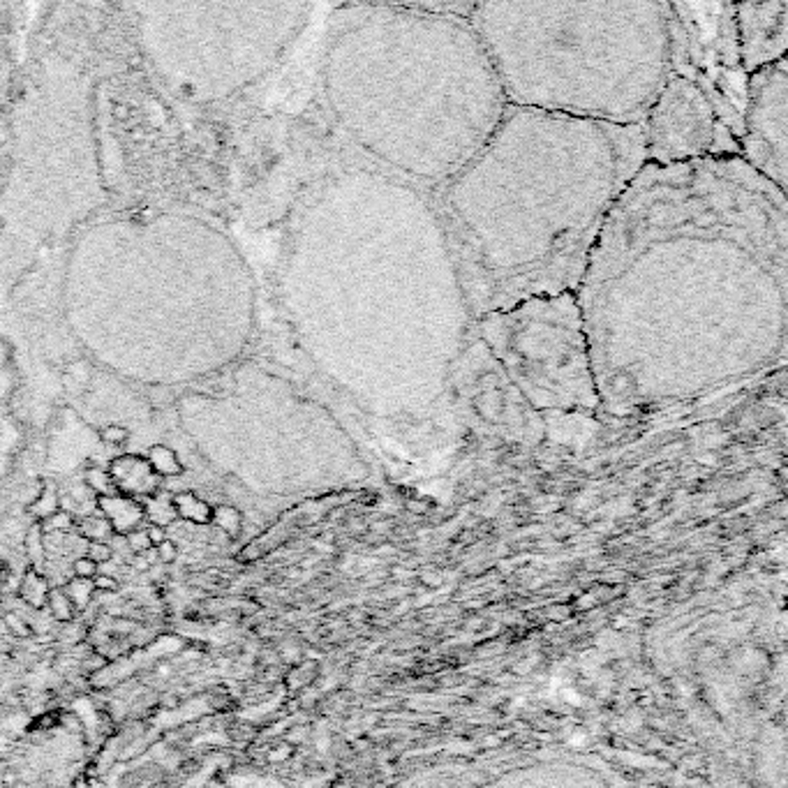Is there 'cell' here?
<instances>
[{
  "label": "cell",
  "mask_w": 788,
  "mask_h": 788,
  "mask_svg": "<svg viewBox=\"0 0 788 788\" xmlns=\"http://www.w3.org/2000/svg\"><path fill=\"white\" fill-rule=\"evenodd\" d=\"M643 164V125L506 104L433 201L472 322L536 296L575 294Z\"/></svg>",
  "instance_id": "1"
},
{
  "label": "cell",
  "mask_w": 788,
  "mask_h": 788,
  "mask_svg": "<svg viewBox=\"0 0 788 788\" xmlns=\"http://www.w3.org/2000/svg\"><path fill=\"white\" fill-rule=\"evenodd\" d=\"M509 107L643 125L671 75L668 3H474Z\"/></svg>",
  "instance_id": "2"
},
{
  "label": "cell",
  "mask_w": 788,
  "mask_h": 788,
  "mask_svg": "<svg viewBox=\"0 0 788 788\" xmlns=\"http://www.w3.org/2000/svg\"><path fill=\"white\" fill-rule=\"evenodd\" d=\"M472 326L534 412H604L575 294L527 299L483 315Z\"/></svg>",
  "instance_id": "3"
},
{
  "label": "cell",
  "mask_w": 788,
  "mask_h": 788,
  "mask_svg": "<svg viewBox=\"0 0 788 788\" xmlns=\"http://www.w3.org/2000/svg\"><path fill=\"white\" fill-rule=\"evenodd\" d=\"M645 164L675 167L740 157V144L691 79L668 75L643 121Z\"/></svg>",
  "instance_id": "4"
},
{
  "label": "cell",
  "mask_w": 788,
  "mask_h": 788,
  "mask_svg": "<svg viewBox=\"0 0 788 788\" xmlns=\"http://www.w3.org/2000/svg\"><path fill=\"white\" fill-rule=\"evenodd\" d=\"M740 160L786 195L788 171V63L753 72L740 135Z\"/></svg>",
  "instance_id": "5"
},
{
  "label": "cell",
  "mask_w": 788,
  "mask_h": 788,
  "mask_svg": "<svg viewBox=\"0 0 788 788\" xmlns=\"http://www.w3.org/2000/svg\"><path fill=\"white\" fill-rule=\"evenodd\" d=\"M735 32L740 65L747 77L786 58L788 0L735 5Z\"/></svg>",
  "instance_id": "6"
},
{
  "label": "cell",
  "mask_w": 788,
  "mask_h": 788,
  "mask_svg": "<svg viewBox=\"0 0 788 788\" xmlns=\"http://www.w3.org/2000/svg\"><path fill=\"white\" fill-rule=\"evenodd\" d=\"M97 506L102 509V515L109 520V525L114 527V534H130L139 529L144 515V506L137 504L128 498H118V495H111V498H100L97 500Z\"/></svg>",
  "instance_id": "7"
},
{
  "label": "cell",
  "mask_w": 788,
  "mask_h": 788,
  "mask_svg": "<svg viewBox=\"0 0 788 788\" xmlns=\"http://www.w3.org/2000/svg\"><path fill=\"white\" fill-rule=\"evenodd\" d=\"M49 589H51L49 580H46L37 569L30 567L28 571L23 573L21 585H19V597L32 608H44L46 597H49Z\"/></svg>",
  "instance_id": "8"
},
{
  "label": "cell",
  "mask_w": 788,
  "mask_h": 788,
  "mask_svg": "<svg viewBox=\"0 0 788 788\" xmlns=\"http://www.w3.org/2000/svg\"><path fill=\"white\" fill-rule=\"evenodd\" d=\"M174 509L176 515L188 522H195V525H206L210 522V515H213V509H210L206 502L199 500L192 493H181L174 498Z\"/></svg>",
  "instance_id": "9"
},
{
  "label": "cell",
  "mask_w": 788,
  "mask_h": 788,
  "mask_svg": "<svg viewBox=\"0 0 788 788\" xmlns=\"http://www.w3.org/2000/svg\"><path fill=\"white\" fill-rule=\"evenodd\" d=\"M148 467L160 476H181L185 472V467H183V462L178 460V455L171 451V449L160 446V444L148 451Z\"/></svg>",
  "instance_id": "10"
},
{
  "label": "cell",
  "mask_w": 788,
  "mask_h": 788,
  "mask_svg": "<svg viewBox=\"0 0 788 788\" xmlns=\"http://www.w3.org/2000/svg\"><path fill=\"white\" fill-rule=\"evenodd\" d=\"M46 608H49L51 618H54L58 624H72L77 618V608L70 601V597L65 594L63 587H51L49 597H46Z\"/></svg>",
  "instance_id": "11"
},
{
  "label": "cell",
  "mask_w": 788,
  "mask_h": 788,
  "mask_svg": "<svg viewBox=\"0 0 788 788\" xmlns=\"http://www.w3.org/2000/svg\"><path fill=\"white\" fill-rule=\"evenodd\" d=\"M144 515H148L150 525H169L171 520H176V509H174V498H150V502L144 509Z\"/></svg>",
  "instance_id": "12"
},
{
  "label": "cell",
  "mask_w": 788,
  "mask_h": 788,
  "mask_svg": "<svg viewBox=\"0 0 788 788\" xmlns=\"http://www.w3.org/2000/svg\"><path fill=\"white\" fill-rule=\"evenodd\" d=\"M79 534L83 536L86 541H107L114 536V527L109 525V520L100 515V518H95V515H88V518H83L79 522Z\"/></svg>",
  "instance_id": "13"
},
{
  "label": "cell",
  "mask_w": 788,
  "mask_h": 788,
  "mask_svg": "<svg viewBox=\"0 0 788 788\" xmlns=\"http://www.w3.org/2000/svg\"><path fill=\"white\" fill-rule=\"evenodd\" d=\"M56 511H61V500H58V493L51 486H46L44 490H39L35 502L30 504V513L39 520H46L49 515H54Z\"/></svg>",
  "instance_id": "14"
},
{
  "label": "cell",
  "mask_w": 788,
  "mask_h": 788,
  "mask_svg": "<svg viewBox=\"0 0 788 788\" xmlns=\"http://www.w3.org/2000/svg\"><path fill=\"white\" fill-rule=\"evenodd\" d=\"M10 79H12V51L8 44V35H5L3 26H0V109L5 104L10 90Z\"/></svg>",
  "instance_id": "15"
},
{
  "label": "cell",
  "mask_w": 788,
  "mask_h": 788,
  "mask_svg": "<svg viewBox=\"0 0 788 788\" xmlns=\"http://www.w3.org/2000/svg\"><path fill=\"white\" fill-rule=\"evenodd\" d=\"M26 553H28V558L32 562V569H37V567L44 564L46 546H44V529H42L39 522L30 525L28 534H26Z\"/></svg>",
  "instance_id": "16"
},
{
  "label": "cell",
  "mask_w": 788,
  "mask_h": 788,
  "mask_svg": "<svg viewBox=\"0 0 788 788\" xmlns=\"http://www.w3.org/2000/svg\"><path fill=\"white\" fill-rule=\"evenodd\" d=\"M210 522H215V525L229 536H236L238 529H241V525H243L241 513H238L234 506H215L213 515H210Z\"/></svg>",
  "instance_id": "17"
},
{
  "label": "cell",
  "mask_w": 788,
  "mask_h": 788,
  "mask_svg": "<svg viewBox=\"0 0 788 788\" xmlns=\"http://www.w3.org/2000/svg\"><path fill=\"white\" fill-rule=\"evenodd\" d=\"M63 589H65V594L70 597L72 604H75L77 611H83V608L90 604L92 594H95V589H92V582L90 580H79V578H72Z\"/></svg>",
  "instance_id": "18"
},
{
  "label": "cell",
  "mask_w": 788,
  "mask_h": 788,
  "mask_svg": "<svg viewBox=\"0 0 788 788\" xmlns=\"http://www.w3.org/2000/svg\"><path fill=\"white\" fill-rule=\"evenodd\" d=\"M3 622H5V629H8L10 636H14L19 640H28L35 636V629L30 627V622L23 618L21 613L17 611H5L3 613Z\"/></svg>",
  "instance_id": "19"
},
{
  "label": "cell",
  "mask_w": 788,
  "mask_h": 788,
  "mask_svg": "<svg viewBox=\"0 0 788 788\" xmlns=\"http://www.w3.org/2000/svg\"><path fill=\"white\" fill-rule=\"evenodd\" d=\"M86 486H88L92 493L100 495V498H111L116 483L111 479V474L102 472V469H88V472H86Z\"/></svg>",
  "instance_id": "20"
},
{
  "label": "cell",
  "mask_w": 788,
  "mask_h": 788,
  "mask_svg": "<svg viewBox=\"0 0 788 788\" xmlns=\"http://www.w3.org/2000/svg\"><path fill=\"white\" fill-rule=\"evenodd\" d=\"M75 527V515L70 511H56L54 515H49L46 520H42V529L46 534H65Z\"/></svg>",
  "instance_id": "21"
},
{
  "label": "cell",
  "mask_w": 788,
  "mask_h": 788,
  "mask_svg": "<svg viewBox=\"0 0 788 788\" xmlns=\"http://www.w3.org/2000/svg\"><path fill=\"white\" fill-rule=\"evenodd\" d=\"M86 558L95 562L97 567H102L114 558V548H111L107 541H90V544L86 546Z\"/></svg>",
  "instance_id": "22"
},
{
  "label": "cell",
  "mask_w": 788,
  "mask_h": 788,
  "mask_svg": "<svg viewBox=\"0 0 788 788\" xmlns=\"http://www.w3.org/2000/svg\"><path fill=\"white\" fill-rule=\"evenodd\" d=\"M72 573H75V578H79V580H92L97 573H100V567H97L92 560L86 558V555H81V558H77L75 562H72Z\"/></svg>",
  "instance_id": "23"
},
{
  "label": "cell",
  "mask_w": 788,
  "mask_h": 788,
  "mask_svg": "<svg viewBox=\"0 0 788 788\" xmlns=\"http://www.w3.org/2000/svg\"><path fill=\"white\" fill-rule=\"evenodd\" d=\"M100 440L107 446H121L130 440V430L123 426H107L100 430Z\"/></svg>",
  "instance_id": "24"
},
{
  "label": "cell",
  "mask_w": 788,
  "mask_h": 788,
  "mask_svg": "<svg viewBox=\"0 0 788 788\" xmlns=\"http://www.w3.org/2000/svg\"><path fill=\"white\" fill-rule=\"evenodd\" d=\"M109 664V659L104 657L102 652H90V654H86V657H81V671L86 673V675H90V673H95V671H102L104 666Z\"/></svg>",
  "instance_id": "25"
},
{
  "label": "cell",
  "mask_w": 788,
  "mask_h": 788,
  "mask_svg": "<svg viewBox=\"0 0 788 788\" xmlns=\"http://www.w3.org/2000/svg\"><path fill=\"white\" fill-rule=\"evenodd\" d=\"M155 555H157V562H160V564H174L176 558H178V546L171 539H167L164 544H160L155 548Z\"/></svg>",
  "instance_id": "26"
},
{
  "label": "cell",
  "mask_w": 788,
  "mask_h": 788,
  "mask_svg": "<svg viewBox=\"0 0 788 788\" xmlns=\"http://www.w3.org/2000/svg\"><path fill=\"white\" fill-rule=\"evenodd\" d=\"M231 705H234V700L227 691H217V693H210L208 696V707L213 712H227L231 710Z\"/></svg>",
  "instance_id": "27"
},
{
  "label": "cell",
  "mask_w": 788,
  "mask_h": 788,
  "mask_svg": "<svg viewBox=\"0 0 788 788\" xmlns=\"http://www.w3.org/2000/svg\"><path fill=\"white\" fill-rule=\"evenodd\" d=\"M90 582H92V589H95V592H116L118 589V580L114 578V575H107V573H97Z\"/></svg>",
  "instance_id": "28"
},
{
  "label": "cell",
  "mask_w": 788,
  "mask_h": 788,
  "mask_svg": "<svg viewBox=\"0 0 788 788\" xmlns=\"http://www.w3.org/2000/svg\"><path fill=\"white\" fill-rule=\"evenodd\" d=\"M146 536H148V541H150V546H153V548H157V546L164 544V541L169 539L167 529L160 527V525H148V527H146Z\"/></svg>",
  "instance_id": "29"
},
{
  "label": "cell",
  "mask_w": 788,
  "mask_h": 788,
  "mask_svg": "<svg viewBox=\"0 0 788 788\" xmlns=\"http://www.w3.org/2000/svg\"><path fill=\"white\" fill-rule=\"evenodd\" d=\"M10 652H12V643L8 638H0V654L5 657V654H10Z\"/></svg>",
  "instance_id": "30"
},
{
  "label": "cell",
  "mask_w": 788,
  "mask_h": 788,
  "mask_svg": "<svg viewBox=\"0 0 788 788\" xmlns=\"http://www.w3.org/2000/svg\"><path fill=\"white\" fill-rule=\"evenodd\" d=\"M3 604H5V601H3V589H0V611H3Z\"/></svg>",
  "instance_id": "31"
}]
</instances>
